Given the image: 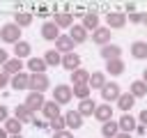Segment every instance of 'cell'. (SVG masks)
I'll use <instances>...</instances> for the list:
<instances>
[{
  "mask_svg": "<svg viewBox=\"0 0 147 138\" xmlns=\"http://www.w3.org/2000/svg\"><path fill=\"white\" fill-rule=\"evenodd\" d=\"M0 39L2 41H9V44H16L21 41V28L16 23H5L0 28Z\"/></svg>",
  "mask_w": 147,
  "mask_h": 138,
  "instance_id": "cell-1",
  "label": "cell"
},
{
  "mask_svg": "<svg viewBox=\"0 0 147 138\" xmlns=\"http://www.w3.org/2000/svg\"><path fill=\"white\" fill-rule=\"evenodd\" d=\"M48 85H51V80H48L46 74H30V85H28L30 92H41L44 94L48 90Z\"/></svg>",
  "mask_w": 147,
  "mask_h": 138,
  "instance_id": "cell-2",
  "label": "cell"
},
{
  "mask_svg": "<svg viewBox=\"0 0 147 138\" xmlns=\"http://www.w3.org/2000/svg\"><path fill=\"white\" fill-rule=\"evenodd\" d=\"M74 99V90L69 87V85H55V90H53V101L55 103H69Z\"/></svg>",
  "mask_w": 147,
  "mask_h": 138,
  "instance_id": "cell-3",
  "label": "cell"
},
{
  "mask_svg": "<svg viewBox=\"0 0 147 138\" xmlns=\"http://www.w3.org/2000/svg\"><path fill=\"white\" fill-rule=\"evenodd\" d=\"M44 103H46V99H44V94H41V92H30V94L25 97V108H28V110H32V113L41 110V108H44Z\"/></svg>",
  "mask_w": 147,
  "mask_h": 138,
  "instance_id": "cell-4",
  "label": "cell"
},
{
  "mask_svg": "<svg viewBox=\"0 0 147 138\" xmlns=\"http://www.w3.org/2000/svg\"><path fill=\"white\" fill-rule=\"evenodd\" d=\"M119 85L117 83H106L103 87H101V99L106 101V103H110V101H117L119 99Z\"/></svg>",
  "mask_w": 147,
  "mask_h": 138,
  "instance_id": "cell-5",
  "label": "cell"
},
{
  "mask_svg": "<svg viewBox=\"0 0 147 138\" xmlns=\"http://www.w3.org/2000/svg\"><path fill=\"white\" fill-rule=\"evenodd\" d=\"M108 30H119V28H124V23H126V14L124 12H108Z\"/></svg>",
  "mask_w": 147,
  "mask_h": 138,
  "instance_id": "cell-6",
  "label": "cell"
},
{
  "mask_svg": "<svg viewBox=\"0 0 147 138\" xmlns=\"http://www.w3.org/2000/svg\"><path fill=\"white\" fill-rule=\"evenodd\" d=\"M55 51H57L60 55L71 53V51H74V39H71L69 34H60V37L55 39Z\"/></svg>",
  "mask_w": 147,
  "mask_h": 138,
  "instance_id": "cell-7",
  "label": "cell"
},
{
  "mask_svg": "<svg viewBox=\"0 0 147 138\" xmlns=\"http://www.w3.org/2000/svg\"><path fill=\"white\" fill-rule=\"evenodd\" d=\"M64 124H67L69 131L80 129V126H83V115H80L78 110H69V113H64Z\"/></svg>",
  "mask_w": 147,
  "mask_h": 138,
  "instance_id": "cell-8",
  "label": "cell"
},
{
  "mask_svg": "<svg viewBox=\"0 0 147 138\" xmlns=\"http://www.w3.org/2000/svg\"><path fill=\"white\" fill-rule=\"evenodd\" d=\"M69 37L74 39V44H85L87 41V30L80 25V23H74L69 28Z\"/></svg>",
  "mask_w": 147,
  "mask_h": 138,
  "instance_id": "cell-9",
  "label": "cell"
},
{
  "mask_svg": "<svg viewBox=\"0 0 147 138\" xmlns=\"http://www.w3.org/2000/svg\"><path fill=\"white\" fill-rule=\"evenodd\" d=\"M80 60H83V57H80L78 53H74V51H71V53L62 55V67H64V69H69V71H76V69H80Z\"/></svg>",
  "mask_w": 147,
  "mask_h": 138,
  "instance_id": "cell-10",
  "label": "cell"
},
{
  "mask_svg": "<svg viewBox=\"0 0 147 138\" xmlns=\"http://www.w3.org/2000/svg\"><path fill=\"white\" fill-rule=\"evenodd\" d=\"M92 41H94V44H99V46H106V44H110V41H113V39H110V30L99 25V28L92 32Z\"/></svg>",
  "mask_w": 147,
  "mask_h": 138,
  "instance_id": "cell-11",
  "label": "cell"
},
{
  "mask_svg": "<svg viewBox=\"0 0 147 138\" xmlns=\"http://www.w3.org/2000/svg\"><path fill=\"white\" fill-rule=\"evenodd\" d=\"M41 37H44V39H48V41H55V39L60 37V28H57L53 21H48V23H44V25H41Z\"/></svg>",
  "mask_w": 147,
  "mask_h": 138,
  "instance_id": "cell-12",
  "label": "cell"
},
{
  "mask_svg": "<svg viewBox=\"0 0 147 138\" xmlns=\"http://www.w3.org/2000/svg\"><path fill=\"white\" fill-rule=\"evenodd\" d=\"M122 55V48L117 46V44H106V46H101V57L108 62V60H117Z\"/></svg>",
  "mask_w": 147,
  "mask_h": 138,
  "instance_id": "cell-13",
  "label": "cell"
},
{
  "mask_svg": "<svg viewBox=\"0 0 147 138\" xmlns=\"http://www.w3.org/2000/svg\"><path fill=\"white\" fill-rule=\"evenodd\" d=\"M9 85L18 92V90H28V85H30V74H16V76H11V80H9Z\"/></svg>",
  "mask_w": 147,
  "mask_h": 138,
  "instance_id": "cell-14",
  "label": "cell"
},
{
  "mask_svg": "<svg viewBox=\"0 0 147 138\" xmlns=\"http://www.w3.org/2000/svg\"><path fill=\"white\" fill-rule=\"evenodd\" d=\"M94 117H96L101 124H103V122H110V120H113V106H110V103H101V106H96Z\"/></svg>",
  "mask_w": 147,
  "mask_h": 138,
  "instance_id": "cell-15",
  "label": "cell"
},
{
  "mask_svg": "<svg viewBox=\"0 0 147 138\" xmlns=\"http://www.w3.org/2000/svg\"><path fill=\"white\" fill-rule=\"evenodd\" d=\"M53 23H55L57 28H71V25H74V14H69V12H57V14L53 16Z\"/></svg>",
  "mask_w": 147,
  "mask_h": 138,
  "instance_id": "cell-16",
  "label": "cell"
},
{
  "mask_svg": "<svg viewBox=\"0 0 147 138\" xmlns=\"http://www.w3.org/2000/svg\"><path fill=\"white\" fill-rule=\"evenodd\" d=\"M14 115H16V120H18L21 124H28V122H32V120H34V113H32V110H28V108H25V103L16 106V108H14Z\"/></svg>",
  "mask_w": 147,
  "mask_h": 138,
  "instance_id": "cell-17",
  "label": "cell"
},
{
  "mask_svg": "<svg viewBox=\"0 0 147 138\" xmlns=\"http://www.w3.org/2000/svg\"><path fill=\"white\" fill-rule=\"evenodd\" d=\"M117 124H119V131H122V133H133V131H136V126H138V124H136V120H133V115H129V113H126V115H122Z\"/></svg>",
  "mask_w": 147,
  "mask_h": 138,
  "instance_id": "cell-18",
  "label": "cell"
},
{
  "mask_svg": "<svg viewBox=\"0 0 147 138\" xmlns=\"http://www.w3.org/2000/svg\"><path fill=\"white\" fill-rule=\"evenodd\" d=\"M108 80H106V71H94V74H90V90H101L103 85H106Z\"/></svg>",
  "mask_w": 147,
  "mask_h": 138,
  "instance_id": "cell-19",
  "label": "cell"
},
{
  "mask_svg": "<svg viewBox=\"0 0 147 138\" xmlns=\"http://www.w3.org/2000/svg\"><path fill=\"white\" fill-rule=\"evenodd\" d=\"M133 103H136V97H133L131 92H126V94H119V99H117V108H119L122 113H129V110L133 108Z\"/></svg>",
  "mask_w": 147,
  "mask_h": 138,
  "instance_id": "cell-20",
  "label": "cell"
},
{
  "mask_svg": "<svg viewBox=\"0 0 147 138\" xmlns=\"http://www.w3.org/2000/svg\"><path fill=\"white\" fill-rule=\"evenodd\" d=\"M41 115H44L46 120H53V117L62 115V113H60V103H55L53 99H51V101H46V103H44V108H41Z\"/></svg>",
  "mask_w": 147,
  "mask_h": 138,
  "instance_id": "cell-21",
  "label": "cell"
},
{
  "mask_svg": "<svg viewBox=\"0 0 147 138\" xmlns=\"http://www.w3.org/2000/svg\"><path fill=\"white\" fill-rule=\"evenodd\" d=\"M30 53H32V46L28 44V41H16L14 44V55L18 57V60H23V57H30Z\"/></svg>",
  "mask_w": 147,
  "mask_h": 138,
  "instance_id": "cell-22",
  "label": "cell"
},
{
  "mask_svg": "<svg viewBox=\"0 0 147 138\" xmlns=\"http://www.w3.org/2000/svg\"><path fill=\"white\" fill-rule=\"evenodd\" d=\"M21 69H23V60H7L5 62V67H2V71L7 74V76H16V74H21Z\"/></svg>",
  "mask_w": 147,
  "mask_h": 138,
  "instance_id": "cell-23",
  "label": "cell"
},
{
  "mask_svg": "<svg viewBox=\"0 0 147 138\" xmlns=\"http://www.w3.org/2000/svg\"><path fill=\"white\" fill-rule=\"evenodd\" d=\"M106 74H110V76H119V74H124V60H108L106 62Z\"/></svg>",
  "mask_w": 147,
  "mask_h": 138,
  "instance_id": "cell-24",
  "label": "cell"
},
{
  "mask_svg": "<svg viewBox=\"0 0 147 138\" xmlns=\"http://www.w3.org/2000/svg\"><path fill=\"white\" fill-rule=\"evenodd\" d=\"M131 55L136 60H147V41H133L131 44Z\"/></svg>",
  "mask_w": 147,
  "mask_h": 138,
  "instance_id": "cell-25",
  "label": "cell"
},
{
  "mask_svg": "<svg viewBox=\"0 0 147 138\" xmlns=\"http://www.w3.org/2000/svg\"><path fill=\"white\" fill-rule=\"evenodd\" d=\"M80 25H83L85 30H92V32H94V30L99 28V14H96V12H90V14H85Z\"/></svg>",
  "mask_w": 147,
  "mask_h": 138,
  "instance_id": "cell-26",
  "label": "cell"
},
{
  "mask_svg": "<svg viewBox=\"0 0 147 138\" xmlns=\"http://www.w3.org/2000/svg\"><path fill=\"white\" fill-rule=\"evenodd\" d=\"M44 62H46V67H62V55L53 48V51H46L44 53Z\"/></svg>",
  "mask_w": 147,
  "mask_h": 138,
  "instance_id": "cell-27",
  "label": "cell"
},
{
  "mask_svg": "<svg viewBox=\"0 0 147 138\" xmlns=\"http://www.w3.org/2000/svg\"><path fill=\"white\" fill-rule=\"evenodd\" d=\"M117 133H119V124H117V122L110 120V122H103V124H101V136H103V138H115Z\"/></svg>",
  "mask_w": 147,
  "mask_h": 138,
  "instance_id": "cell-28",
  "label": "cell"
},
{
  "mask_svg": "<svg viewBox=\"0 0 147 138\" xmlns=\"http://www.w3.org/2000/svg\"><path fill=\"white\" fill-rule=\"evenodd\" d=\"M28 67H30V71L32 74H46V62H44V57H32V60H28Z\"/></svg>",
  "mask_w": 147,
  "mask_h": 138,
  "instance_id": "cell-29",
  "label": "cell"
},
{
  "mask_svg": "<svg viewBox=\"0 0 147 138\" xmlns=\"http://www.w3.org/2000/svg\"><path fill=\"white\" fill-rule=\"evenodd\" d=\"M71 80H74V85H87L90 83V71L76 69V71H71Z\"/></svg>",
  "mask_w": 147,
  "mask_h": 138,
  "instance_id": "cell-30",
  "label": "cell"
},
{
  "mask_svg": "<svg viewBox=\"0 0 147 138\" xmlns=\"http://www.w3.org/2000/svg\"><path fill=\"white\" fill-rule=\"evenodd\" d=\"M94 110H96V103L92 101V99H83L80 101V106H78V113L85 117V115H94Z\"/></svg>",
  "mask_w": 147,
  "mask_h": 138,
  "instance_id": "cell-31",
  "label": "cell"
},
{
  "mask_svg": "<svg viewBox=\"0 0 147 138\" xmlns=\"http://www.w3.org/2000/svg\"><path fill=\"white\" fill-rule=\"evenodd\" d=\"M5 129H7V133H9V136H18V133H21V129H23V124H21L16 117H9V120L5 122Z\"/></svg>",
  "mask_w": 147,
  "mask_h": 138,
  "instance_id": "cell-32",
  "label": "cell"
},
{
  "mask_svg": "<svg viewBox=\"0 0 147 138\" xmlns=\"http://www.w3.org/2000/svg\"><path fill=\"white\" fill-rule=\"evenodd\" d=\"M131 94H133L136 99L147 97V85H145L142 80H133V83H131Z\"/></svg>",
  "mask_w": 147,
  "mask_h": 138,
  "instance_id": "cell-33",
  "label": "cell"
},
{
  "mask_svg": "<svg viewBox=\"0 0 147 138\" xmlns=\"http://www.w3.org/2000/svg\"><path fill=\"white\" fill-rule=\"evenodd\" d=\"M71 90H74V97L80 99V101H83V99H90V92H92L90 85H74Z\"/></svg>",
  "mask_w": 147,
  "mask_h": 138,
  "instance_id": "cell-34",
  "label": "cell"
},
{
  "mask_svg": "<svg viewBox=\"0 0 147 138\" xmlns=\"http://www.w3.org/2000/svg\"><path fill=\"white\" fill-rule=\"evenodd\" d=\"M48 126H51L53 131H64V129H67V124H64V115H57V117L48 120Z\"/></svg>",
  "mask_w": 147,
  "mask_h": 138,
  "instance_id": "cell-35",
  "label": "cell"
},
{
  "mask_svg": "<svg viewBox=\"0 0 147 138\" xmlns=\"http://www.w3.org/2000/svg\"><path fill=\"white\" fill-rule=\"evenodd\" d=\"M32 23V14H25V12H18L16 14V25L18 28H25V25H30Z\"/></svg>",
  "mask_w": 147,
  "mask_h": 138,
  "instance_id": "cell-36",
  "label": "cell"
},
{
  "mask_svg": "<svg viewBox=\"0 0 147 138\" xmlns=\"http://www.w3.org/2000/svg\"><path fill=\"white\" fill-rule=\"evenodd\" d=\"M129 23H142V14H138V12H133V14H129V18H126Z\"/></svg>",
  "mask_w": 147,
  "mask_h": 138,
  "instance_id": "cell-37",
  "label": "cell"
},
{
  "mask_svg": "<svg viewBox=\"0 0 147 138\" xmlns=\"http://www.w3.org/2000/svg\"><path fill=\"white\" fill-rule=\"evenodd\" d=\"M9 80H11V76H7L5 71H0V90H2V87H7V85H9Z\"/></svg>",
  "mask_w": 147,
  "mask_h": 138,
  "instance_id": "cell-38",
  "label": "cell"
},
{
  "mask_svg": "<svg viewBox=\"0 0 147 138\" xmlns=\"http://www.w3.org/2000/svg\"><path fill=\"white\" fill-rule=\"evenodd\" d=\"M53 138H74V133H71L69 129H64V131H55Z\"/></svg>",
  "mask_w": 147,
  "mask_h": 138,
  "instance_id": "cell-39",
  "label": "cell"
},
{
  "mask_svg": "<svg viewBox=\"0 0 147 138\" xmlns=\"http://www.w3.org/2000/svg\"><path fill=\"white\" fill-rule=\"evenodd\" d=\"M7 120H9V110H7V106L0 103V122H7Z\"/></svg>",
  "mask_w": 147,
  "mask_h": 138,
  "instance_id": "cell-40",
  "label": "cell"
},
{
  "mask_svg": "<svg viewBox=\"0 0 147 138\" xmlns=\"http://www.w3.org/2000/svg\"><path fill=\"white\" fill-rule=\"evenodd\" d=\"M7 60H9V53H7L5 48H0V64L5 67V62H7Z\"/></svg>",
  "mask_w": 147,
  "mask_h": 138,
  "instance_id": "cell-41",
  "label": "cell"
},
{
  "mask_svg": "<svg viewBox=\"0 0 147 138\" xmlns=\"http://www.w3.org/2000/svg\"><path fill=\"white\" fill-rule=\"evenodd\" d=\"M140 124H142V126H147V108H145V110H140Z\"/></svg>",
  "mask_w": 147,
  "mask_h": 138,
  "instance_id": "cell-42",
  "label": "cell"
},
{
  "mask_svg": "<svg viewBox=\"0 0 147 138\" xmlns=\"http://www.w3.org/2000/svg\"><path fill=\"white\" fill-rule=\"evenodd\" d=\"M124 9H126L129 14H133V12H136V2H126V5H124Z\"/></svg>",
  "mask_w": 147,
  "mask_h": 138,
  "instance_id": "cell-43",
  "label": "cell"
},
{
  "mask_svg": "<svg viewBox=\"0 0 147 138\" xmlns=\"http://www.w3.org/2000/svg\"><path fill=\"white\" fill-rule=\"evenodd\" d=\"M136 133H140V136H142V133H147V126H142V124H138V126H136Z\"/></svg>",
  "mask_w": 147,
  "mask_h": 138,
  "instance_id": "cell-44",
  "label": "cell"
},
{
  "mask_svg": "<svg viewBox=\"0 0 147 138\" xmlns=\"http://www.w3.org/2000/svg\"><path fill=\"white\" fill-rule=\"evenodd\" d=\"M0 138H9V133H7V129H0Z\"/></svg>",
  "mask_w": 147,
  "mask_h": 138,
  "instance_id": "cell-45",
  "label": "cell"
},
{
  "mask_svg": "<svg viewBox=\"0 0 147 138\" xmlns=\"http://www.w3.org/2000/svg\"><path fill=\"white\" fill-rule=\"evenodd\" d=\"M115 138H131V133H122V131H119V133H117Z\"/></svg>",
  "mask_w": 147,
  "mask_h": 138,
  "instance_id": "cell-46",
  "label": "cell"
},
{
  "mask_svg": "<svg viewBox=\"0 0 147 138\" xmlns=\"http://www.w3.org/2000/svg\"><path fill=\"white\" fill-rule=\"evenodd\" d=\"M142 83H145V85H147V69H145V71H142Z\"/></svg>",
  "mask_w": 147,
  "mask_h": 138,
  "instance_id": "cell-47",
  "label": "cell"
},
{
  "mask_svg": "<svg viewBox=\"0 0 147 138\" xmlns=\"http://www.w3.org/2000/svg\"><path fill=\"white\" fill-rule=\"evenodd\" d=\"M142 23H147V12H145V14H142Z\"/></svg>",
  "mask_w": 147,
  "mask_h": 138,
  "instance_id": "cell-48",
  "label": "cell"
},
{
  "mask_svg": "<svg viewBox=\"0 0 147 138\" xmlns=\"http://www.w3.org/2000/svg\"><path fill=\"white\" fill-rule=\"evenodd\" d=\"M9 138H23V136H21V133H18V136H9Z\"/></svg>",
  "mask_w": 147,
  "mask_h": 138,
  "instance_id": "cell-49",
  "label": "cell"
}]
</instances>
